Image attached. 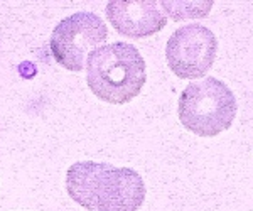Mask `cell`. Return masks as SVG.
Listing matches in <instances>:
<instances>
[{"label": "cell", "mask_w": 253, "mask_h": 211, "mask_svg": "<svg viewBox=\"0 0 253 211\" xmlns=\"http://www.w3.org/2000/svg\"><path fill=\"white\" fill-rule=\"evenodd\" d=\"M179 120L199 137H216L231 127L236 98L228 84L213 76L187 84L179 96Z\"/></svg>", "instance_id": "obj_3"}, {"label": "cell", "mask_w": 253, "mask_h": 211, "mask_svg": "<svg viewBox=\"0 0 253 211\" xmlns=\"http://www.w3.org/2000/svg\"><path fill=\"white\" fill-rule=\"evenodd\" d=\"M108 39V27L100 15L93 12H76L64 17L51 34V52L68 71H83L84 63L93 51Z\"/></svg>", "instance_id": "obj_4"}, {"label": "cell", "mask_w": 253, "mask_h": 211, "mask_svg": "<svg viewBox=\"0 0 253 211\" xmlns=\"http://www.w3.org/2000/svg\"><path fill=\"white\" fill-rule=\"evenodd\" d=\"M105 12L113 29L132 39L150 38L167 24V15L154 0H112Z\"/></svg>", "instance_id": "obj_6"}, {"label": "cell", "mask_w": 253, "mask_h": 211, "mask_svg": "<svg viewBox=\"0 0 253 211\" xmlns=\"http://www.w3.org/2000/svg\"><path fill=\"white\" fill-rule=\"evenodd\" d=\"M66 191L88 211H138L145 200V182L132 168L95 161L69 166Z\"/></svg>", "instance_id": "obj_1"}, {"label": "cell", "mask_w": 253, "mask_h": 211, "mask_svg": "<svg viewBox=\"0 0 253 211\" xmlns=\"http://www.w3.org/2000/svg\"><path fill=\"white\" fill-rule=\"evenodd\" d=\"M147 64L133 44L100 46L86 59V83L93 95L112 105H125L142 91Z\"/></svg>", "instance_id": "obj_2"}, {"label": "cell", "mask_w": 253, "mask_h": 211, "mask_svg": "<svg viewBox=\"0 0 253 211\" xmlns=\"http://www.w3.org/2000/svg\"><path fill=\"white\" fill-rule=\"evenodd\" d=\"M213 0H206V2H167V0H162L159 2V5L166 15H170V19L179 22V20L186 19L206 17L213 9Z\"/></svg>", "instance_id": "obj_7"}, {"label": "cell", "mask_w": 253, "mask_h": 211, "mask_svg": "<svg viewBox=\"0 0 253 211\" xmlns=\"http://www.w3.org/2000/svg\"><path fill=\"white\" fill-rule=\"evenodd\" d=\"M218 41L213 31L201 24H189L170 34L166 59L170 71L181 80L203 78L213 68Z\"/></svg>", "instance_id": "obj_5"}]
</instances>
